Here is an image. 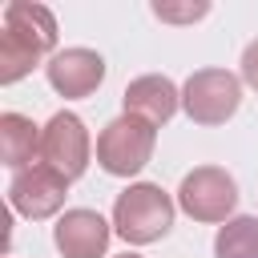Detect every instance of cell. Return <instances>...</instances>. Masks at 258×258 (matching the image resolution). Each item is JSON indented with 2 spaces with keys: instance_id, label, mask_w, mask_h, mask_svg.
<instances>
[{
  "instance_id": "1",
  "label": "cell",
  "mask_w": 258,
  "mask_h": 258,
  "mask_svg": "<svg viewBox=\"0 0 258 258\" xmlns=\"http://www.w3.org/2000/svg\"><path fill=\"white\" fill-rule=\"evenodd\" d=\"M52 48H56V16L44 4L12 0L4 8V28H0V85L24 81Z\"/></svg>"
},
{
  "instance_id": "2",
  "label": "cell",
  "mask_w": 258,
  "mask_h": 258,
  "mask_svg": "<svg viewBox=\"0 0 258 258\" xmlns=\"http://www.w3.org/2000/svg\"><path fill=\"white\" fill-rule=\"evenodd\" d=\"M173 214H177V206H173V198H169L161 185H153V181H133V185H129L125 194H117V202H113V230H117L129 246H149V242H157V238L169 234Z\"/></svg>"
},
{
  "instance_id": "3",
  "label": "cell",
  "mask_w": 258,
  "mask_h": 258,
  "mask_svg": "<svg viewBox=\"0 0 258 258\" xmlns=\"http://www.w3.org/2000/svg\"><path fill=\"white\" fill-rule=\"evenodd\" d=\"M153 145H157V125H149L145 117L121 113L97 137V165L113 177H133L149 165Z\"/></svg>"
},
{
  "instance_id": "4",
  "label": "cell",
  "mask_w": 258,
  "mask_h": 258,
  "mask_svg": "<svg viewBox=\"0 0 258 258\" xmlns=\"http://www.w3.org/2000/svg\"><path fill=\"white\" fill-rule=\"evenodd\" d=\"M242 105V77L230 69H198L181 85V109L194 125H226Z\"/></svg>"
},
{
  "instance_id": "5",
  "label": "cell",
  "mask_w": 258,
  "mask_h": 258,
  "mask_svg": "<svg viewBox=\"0 0 258 258\" xmlns=\"http://www.w3.org/2000/svg\"><path fill=\"white\" fill-rule=\"evenodd\" d=\"M177 206L194 222H230L238 206V181L222 165H198L177 185Z\"/></svg>"
},
{
  "instance_id": "6",
  "label": "cell",
  "mask_w": 258,
  "mask_h": 258,
  "mask_svg": "<svg viewBox=\"0 0 258 258\" xmlns=\"http://www.w3.org/2000/svg\"><path fill=\"white\" fill-rule=\"evenodd\" d=\"M89 157H93V137L85 129V121L69 109L52 113L44 133H40V161L52 165L60 177L77 181L85 169H89Z\"/></svg>"
},
{
  "instance_id": "7",
  "label": "cell",
  "mask_w": 258,
  "mask_h": 258,
  "mask_svg": "<svg viewBox=\"0 0 258 258\" xmlns=\"http://www.w3.org/2000/svg\"><path fill=\"white\" fill-rule=\"evenodd\" d=\"M64 198H69V177H60L44 161L12 173V181H8V206L28 222H44V218L60 214Z\"/></svg>"
},
{
  "instance_id": "8",
  "label": "cell",
  "mask_w": 258,
  "mask_h": 258,
  "mask_svg": "<svg viewBox=\"0 0 258 258\" xmlns=\"http://www.w3.org/2000/svg\"><path fill=\"white\" fill-rule=\"evenodd\" d=\"M44 77L60 97H89L105 81V56L93 52V48H81V44L77 48H60V52L48 56Z\"/></svg>"
},
{
  "instance_id": "9",
  "label": "cell",
  "mask_w": 258,
  "mask_h": 258,
  "mask_svg": "<svg viewBox=\"0 0 258 258\" xmlns=\"http://www.w3.org/2000/svg\"><path fill=\"white\" fill-rule=\"evenodd\" d=\"M109 222L97 210H64L52 226V242L64 258H101L109 250Z\"/></svg>"
},
{
  "instance_id": "10",
  "label": "cell",
  "mask_w": 258,
  "mask_h": 258,
  "mask_svg": "<svg viewBox=\"0 0 258 258\" xmlns=\"http://www.w3.org/2000/svg\"><path fill=\"white\" fill-rule=\"evenodd\" d=\"M121 101H125V113L145 117L149 125H165L181 109V89L169 77H161V73H145V77H137V81L125 85Z\"/></svg>"
},
{
  "instance_id": "11",
  "label": "cell",
  "mask_w": 258,
  "mask_h": 258,
  "mask_svg": "<svg viewBox=\"0 0 258 258\" xmlns=\"http://www.w3.org/2000/svg\"><path fill=\"white\" fill-rule=\"evenodd\" d=\"M40 125H32V117L24 113H0V161L20 173L28 165L40 161Z\"/></svg>"
},
{
  "instance_id": "12",
  "label": "cell",
  "mask_w": 258,
  "mask_h": 258,
  "mask_svg": "<svg viewBox=\"0 0 258 258\" xmlns=\"http://www.w3.org/2000/svg\"><path fill=\"white\" fill-rule=\"evenodd\" d=\"M214 258H258V214H242L218 226Z\"/></svg>"
},
{
  "instance_id": "13",
  "label": "cell",
  "mask_w": 258,
  "mask_h": 258,
  "mask_svg": "<svg viewBox=\"0 0 258 258\" xmlns=\"http://www.w3.org/2000/svg\"><path fill=\"white\" fill-rule=\"evenodd\" d=\"M210 12V0H189V4H165V0H153V16L165 20V24H194Z\"/></svg>"
},
{
  "instance_id": "14",
  "label": "cell",
  "mask_w": 258,
  "mask_h": 258,
  "mask_svg": "<svg viewBox=\"0 0 258 258\" xmlns=\"http://www.w3.org/2000/svg\"><path fill=\"white\" fill-rule=\"evenodd\" d=\"M242 85H250L258 93V40H250L242 52Z\"/></svg>"
},
{
  "instance_id": "15",
  "label": "cell",
  "mask_w": 258,
  "mask_h": 258,
  "mask_svg": "<svg viewBox=\"0 0 258 258\" xmlns=\"http://www.w3.org/2000/svg\"><path fill=\"white\" fill-rule=\"evenodd\" d=\"M117 258H141V254H117Z\"/></svg>"
}]
</instances>
